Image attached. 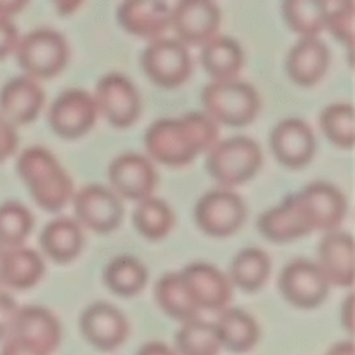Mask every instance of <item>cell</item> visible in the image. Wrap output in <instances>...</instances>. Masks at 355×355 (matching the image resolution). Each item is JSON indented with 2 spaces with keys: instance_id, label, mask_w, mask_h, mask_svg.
Listing matches in <instances>:
<instances>
[{
  "instance_id": "6da1fadb",
  "label": "cell",
  "mask_w": 355,
  "mask_h": 355,
  "mask_svg": "<svg viewBox=\"0 0 355 355\" xmlns=\"http://www.w3.org/2000/svg\"><path fill=\"white\" fill-rule=\"evenodd\" d=\"M218 141V123L207 113L162 118L149 125L144 135L148 156L170 168L191 165Z\"/></svg>"
},
{
  "instance_id": "7a4b0ae2",
  "label": "cell",
  "mask_w": 355,
  "mask_h": 355,
  "mask_svg": "<svg viewBox=\"0 0 355 355\" xmlns=\"http://www.w3.org/2000/svg\"><path fill=\"white\" fill-rule=\"evenodd\" d=\"M19 179L42 210L58 214L71 201L75 184L49 149L31 146L19 155L16 162Z\"/></svg>"
},
{
  "instance_id": "3957f363",
  "label": "cell",
  "mask_w": 355,
  "mask_h": 355,
  "mask_svg": "<svg viewBox=\"0 0 355 355\" xmlns=\"http://www.w3.org/2000/svg\"><path fill=\"white\" fill-rule=\"evenodd\" d=\"M58 318L40 305L19 307L9 335L2 340V352L9 355H49L61 343Z\"/></svg>"
},
{
  "instance_id": "277c9868",
  "label": "cell",
  "mask_w": 355,
  "mask_h": 355,
  "mask_svg": "<svg viewBox=\"0 0 355 355\" xmlns=\"http://www.w3.org/2000/svg\"><path fill=\"white\" fill-rule=\"evenodd\" d=\"M207 153L208 173L215 182L229 189L252 180L263 165L259 142L246 135L217 141Z\"/></svg>"
},
{
  "instance_id": "5b68a950",
  "label": "cell",
  "mask_w": 355,
  "mask_h": 355,
  "mask_svg": "<svg viewBox=\"0 0 355 355\" xmlns=\"http://www.w3.org/2000/svg\"><path fill=\"white\" fill-rule=\"evenodd\" d=\"M205 113L220 125L246 127L259 116L262 101L255 87L241 80H214L201 94Z\"/></svg>"
},
{
  "instance_id": "8992f818",
  "label": "cell",
  "mask_w": 355,
  "mask_h": 355,
  "mask_svg": "<svg viewBox=\"0 0 355 355\" xmlns=\"http://www.w3.org/2000/svg\"><path fill=\"white\" fill-rule=\"evenodd\" d=\"M24 75L35 80H51L64 71L69 62L68 40L52 28H38L19 38L14 51Z\"/></svg>"
},
{
  "instance_id": "52a82bcc",
  "label": "cell",
  "mask_w": 355,
  "mask_h": 355,
  "mask_svg": "<svg viewBox=\"0 0 355 355\" xmlns=\"http://www.w3.org/2000/svg\"><path fill=\"white\" fill-rule=\"evenodd\" d=\"M142 71L155 85L172 90L182 87L193 75V58L179 38H156L144 49Z\"/></svg>"
},
{
  "instance_id": "ba28073f",
  "label": "cell",
  "mask_w": 355,
  "mask_h": 355,
  "mask_svg": "<svg viewBox=\"0 0 355 355\" xmlns=\"http://www.w3.org/2000/svg\"><path fill=\"white\" fill-rule=\"evenodd\" d=\"M248 208L245 201L229 187L208 191L198 200L194 220L211 238H229L245 225Z\"/></svg>"
},
{
  "instance_id": "9c48e42d",
  "label": "cell",
  "mask_w": 355,
  "mask_h": 355,
  "mask_svg": "<svg viewBox=\"0 0 355 355\" xmlns=\"http://www.w3.org/2000/svg\"><path fill=\"white\" fill-rule=\"evenodd\" d=\"M73 211L82 227L96 234H111L120 227L125 208L121 198L103 184H87L71 198Z\"/></svg>"
},
{
  "instance_id": "30bf717a",
  "label": "cell",
  "mask_w": 355,
  "mask_h": 355,
  "mask_svg": "<svg viewBox=\"0 0 355 355\" xmlns=\"http://www.w3.org/2000/svg\"><path fill=\"white\" fill-rule=\"evenodd\" d=\"M97 116L99 110L92 94L83 89H68L51 104L47 121L58 137L75 141L96 127Z\"/></svg>"
},
{
  "instance_id": "8fae6325",
  "label": "cell",
  "mask_w": 355,
  "mask_h": 355,
  "mask_svg": "<svg viewBox=\"0 0 355 355\" xmlns=\"http://www.w3.org/2000/svg\"><path fill=\"white\" fill-rule=\"evenodd\" d=\"M99 114L114 128H128L141 118L142 101L137 87L121 73H107L96 85Z\"/></svg>"
},
{
  "instance_id": "7c38bea8",
  "label": "cell",
  "mask_w": 355,
  "mask_h": 355,
  "mask_svg": "<svg viewBox=\"0 0 355 355\" xmlns=\"http://www.w3.org/2000/svg\"><path fill=\"white\" fill-rule=\"evenodd\" d=\"M279 291L284 300L297 309H318L329 295V283L315 262L291 260L279 274Z\"/></svg>"
},
{
  "instance_id": "4fadbf2b",
  "label": "cell",
  "mask_w": 355,
  "mask_h": 355,
  "mask_svg": "<svg viewBox=\"0 0 355 355\" xmlns=\"http://www.w3.org/2000/svg\"><path fill=\"white\" fill-rule=\"evenodd\" d=\"M222 12L214 0H179L170 14V28L189 47H201L220 30Z\"/></svg>"
},
{
  "instance_id": "5bb4252c",
  "label": "cell",
  "mask_w": 355,
  "mask_h": 355,
  "mask_svg": "<svg viewBox=\"0 0 355 355\" xmlns=\"http://www.w3.org/2000/svg\"><path fill=\"white\" fill-rule=\"evenodd\" d=\"M111 189L118 196L130 201H141L153 196L158 186V172L151 158L139 153L116 156L107 168Z\"/></svg>"
},
{
  "instance_id": "9a60e30c",
  "label": "cell",
  "mask_w": 355,
  "mask_h": 355,
  "mask_svg": "<svg viewBox=\"0 0 355 355\" xmlns=\"http://www.w3.org/2000/svg\"><path fill=\"white\" fill-rule=\"evenodd\" d=\"M80 329L90 345L104 352L120 349L130 335L127 315L106 302H96L83 311Z\"/></svg>"
},
{
  "instance_id": "2e32d148",
  "label": "cell",
  "mask_w": 355,
  "mask_h": 355,
  "mask_svg": "<svg viewBox=\"0 0 355 355\" xmlns=\"http://www.w3.org/2000/svg\"><path fill=\"white\" fill-rule=\"evenodd\" d=\"M179 274L200 311L220 312L231 302L234 288L231 279L211 263L193 262Z\"/></svg>"
},
{
  "instance_id": "e0dca14e",
  "label": "cell",
  "mask_w": 355,
  "mask_h": 355,
  "mask_svg": "<svg viewBox=\"0 0 355 355\" xmlns=\"http://www.w3.org/2000/svg\"><path fill=\"white\" fill-rule=\"evenodd\" d=\"M277 162L290 170H302L314 159L315 135L311 125L300 118L281 120L269 137Z\"/></svg>"
},
{
  "instance_id": "ac0fdd59",
  "label": "cell",
  "mask_w": 355,
  "mask_h": 355,
  "mask_svg": "<svg viewBox=\"0 0 355 355\" xmlns=\"http://www.w3.org/2000/svg\"><path fill=\"white\" fill-rule=\"evenodd\" d=\"M257 227L267 241L277 245L305 238L314 232L311 217L297 193L290 194L277 207L263 211L257 222Z\"/></svg>"
},
{
  "instance_id": "d6986e66",
  "label": "cell",
  "mask_w": 355,
  "mask_h": 355,
  "mask_svg": "<svg viewBox=\"0 0 355 355\" xmlns=\"http://www.w3.org/2000/svg\"><path fill=\"white\" fill-rule=\"evenodd\" d=\"M170 14L172 9L165 0H123L116 19L128 35L153 42L168 31Z\"/></svg>"
},
{
  "instance_id": "ffe728a7",
  "label": "cell",
  "mask_w": 355,
  "mask_h": 355,
  "mask_svg": "<svg viewBox=\"0 0 355 355\" xmlns=\"http://www.w3.org/2000/svg\"><path fill=\"white\" fill-rule=\"evenodd\" d=\"M297 194L311 217L314 231H335L345 220L349 203L345 194L333 184L319 180L305 186Z\"/></svg>"
},
{
  "instance_id": "44dd1931",
  "label": "cell",
  "mask_w": 355,
  "mask_h": 355,
  "mask_svg": "<svg viewBox=\"0 0 355 355\" xmlns=\"http://www.w3.org/2000/svg\"><path fill=\"white\" fill-rule=\"evenodd\" d=\"M45 104V92L38 80L14 76L0 90V114L17 125L33 123Z\"/></svg>"
},
{
  "instance_id": "7402d4cb",
  "label": "cell",
  "mask_w": 355,
  "mask_h": 355,
  "mask_svg": "<svg viewBox=\"0 0 355 355\" xmlns=\"http://www.w3.org/2000/svg\"><path fill=\"white\" fill-rule=\"evenodd\" d=\"M354 238L345 231H329L319 243L318 266L329 286L350 288L354 284Z\"/></svg>"
},
{
  "instance_id": "603a6c76",
  "label": "cell",
  "mask_w": 355,
  "mask_h": 355,
  "mask_svg": "<svg viewBox=\"0 0 355 355\" xmlns=\"http://www.w3.org/2000/svg\"><path fill=\"white\" fill-rule=\"evenodd\" d=\"M331 62L328 45L318 37H300L286 58V73L300 87H314L324 78Z\"/></svg>"
},
{
  "instance_id": "cb8c5ba5",
  "label": "cell",
  "mask_w": 355,
  "mask_h": 355,
  "mask_svg": "<svg viewBox=\"0 0 355 355\" xmlns=\"http://www.w3.org/2000/svg\"><path fill=\"white\" fill-rule=\"evenodd\" d=\"M40 246L45 257L54 263L64 266L80 257L85 246V234L78 220L58 217L49 222L40 234Z\"/></svg>"
},
{
  "instance_id": "d4e9b609",
  "label": "cell",
  "mask_w": 355,
  "mask_h": 355,
  "mask_svg": "<svg viewBox=\"0 0 355 355\" xmlns=\"http://www.w3.org/2000/svg\"><path fill=\"white\" fill-rule=\"evenodd\" d=\"M45 274V262L35 250L24 245L3 248L2 284L16 291L37 286Z\"/></svg>"
},
{
  "instance_id": "484cf974",
  "label": "cell",
  "mask_w": 355,
  "mask_h": 355,
  "mask_svg": "<svg viewBox=\"0 0 355 355\" xmlns=\"http://www.w3.org/2000/svg\"><path fill=\"white\" fill-rule=\"evenodd\" d=\"M201 64L214 80H232L245 66V52L241 45L231 37L215 35L201 45Z\"/></svg>"
},
{
  "instance_id": "4316f807",
  "label": "cell",
  "mask_w": 355,
  "mask_h": 355,
  "mask_svg": "<svg viewBox=\"0 0 355 355\" xmlns=\"http://www.w3.org/2000/svg\"><path fill=\"white\" fill-rule=\"evenodd\" d=\"M215 328L222 347L236 354L250 352L260 340L259 322L241 309H222Z\"/></svg>"
},
{
  "instance_id": "83f0119b",
  "label": "cell",
  "mask_w": 355,
  "mask_h": 355,
  "mask_svg": "<svg viewBox=\"0 0 355 355\" xmlns=\"http://www.w3.org/2000/svg\"><path fill=\"white\" fill-rule=\"evenodd\" d=\"M270 270H272V262L269 255L263 250L250 246L241 250L232 259L227 276L232 286H238L246 293H255L266 286L270 277Z\"/></svg>"
},
{
  "instance_id": "f1b7e54d",
  "label": "cell",
  "mask_w": 355,
  "mask_h": 355,
  "mask_svg": "<svg viewBox=\"0 0 355 355\" xmlns=\"http://www.w3.org/2000/svg\"><path fill=\"white\" fill-rule=\"evenodd\" d=\"M104 284L116 297L132 298L142 293L148 286V267L132 255L114 257L106 266L103 274Z\"/></svg>"
},
{
  "instance_id": "f546056e",
  "label": "cell",
  "mask_w": 355,
  "mask_h": 355,
  "mask_svg": "<svg viewBox=\"0 0 355 355\" xmlns=\"http://www.w3.org/2000/svg\"><path fill=\"white\" fill-rule=\"evenodd\" d=\"M155 300L170 319L179 322L198 318L201 312L191 298L179 272H166L156 281Z\"/></svg>"
},
{
  "instance_id": "4dcf8cb0",
  "label": "cell",
  "mask_w": 355,
  "mask_h": 355,
  "mask_svg": "<svg viewBox=\"0 0 355 355\" xmlns=\"http://www.w3.org/2000/svg\"><path fill=\"white\" fill-rule=\"evenodd\" d=\"M284 23L298 37H319L328 17V0H283Z\"/></svg>"
},
{
  "instance_id": "1f68e13d",
  "label": "cell",
  "mask_w": 355,
  "mask_h": 355,
  "mask_svg": "<svg viewBox=\"0 0 355 355\" xmlns=\"http://www.w3.org/2000/svg\"><path fill=\"white\" fill-rule=\"evenodd\" d=\"M134 227L142 238L149 241H162L170 234L175 224V215L166 201L159 198L148 196L137 201L134 215H132Z\"/></svg>"
},
{
  "instance_id": "d6a6232c",
  "label": "cell",
  "mask_w": 355,
  "mask_h": 355,
  "mask_svg": "<svg viewBox=\"0 0 355 355\" xmlns=\"http://www.w3.org/2000/svg\"><path fill=\"white\" fill-rule=\"evenodd\" d=\"M175 345L177 352L184 355H215L222 349L215 324L200 318L182 322L175 335Z\"/></svg>"
},
{
  "instance_id": "836d02e7",
  "label": "cell",
  "mask_w": 355,
  "mask_h": 355,
  "mask_svg": "<svg viewBox=\"0 0 355 355\" xmlns=\"http://www.w3.org/2000/svg\"><path fill=\"white\" fill-rule=\"evenodd\" d=\"M35 218L19 201H6L0 205V246L14 248L26 243L33 231Z\"/></svg>"
},
{
  "instance_id": "e575fe53",
  "label": "cell",
  "mask_w": 355,
  "mask_h": 355,
  "mask_svg": "<svg viewBox=\"0 0 355 355\" xmlns=\"http://www.w3.org/2000/svg\"><path fill=\"white\" fill-rule=\"evenodd\" d=\"M326 139L336 148L352 149L355 142L354 107L349 103L329 104L322 110L319 118Z\"/></svg>"
},
{
  "instance_id": "d590c367",
  "label": "cell",
  "mask_w": 355,
  "mask_h": 355,
  "mask_svg": "<svg viewBox=\"0 0 355 355\" xmlns=\"http://www.w3.org/2000/svg\"><path fill=\"white\" fill-rule=\"evenodd\" d=\"M354 21H355V3L343 2L336 3L335 9L328 10L324 30H328L338 42L347 45L349 54H352L354 47Z\"/></svg>"
},
{
  "instance_id": "8d00e7d4",
  "label": "cell",
  "mask_w": 355,
  "mask_h": 355,
  "mask_svg": "<svg viewBox=\"0 0 355 355\" xmlns=\"http://www.w3.org/2000/svg\"><path fill=\"white\" fill-rule=\"evenodd\" d=\"M17 146H19V135L16 125L0 114V165L17 151Z\"/></svg>"
},
{
  "instance_id": "74e56055",
  "label": "cell",
  "mask_w": 355,
  "mask_h": 355,
  "mask_svg": "<svg viewBox=\"0 0 355 355\" xmlns=\"http://www.w3.org/2000/svg\"><path fill=\"white\" fill-rule=\"evenodd\" d=\"M17 42H19V31L16 24L10 21V17L0 14V61L14 54Z\"/></svg>"
},
{
  "instance_id": "f35d334b",
  "label": "cell",
  "mask_w": 355,
  "mask_h": 355,
  "mask_svg": "<svg viewBox=\"0 0 355 355\" xmlns=\"http://www.w3.org/2000/svg\"><path fill=\"white\" fill-rule=\"evenodd\" d=\"M17 311H19V305L16 304V300L10 295L0 291V342L9 335Z\"/></svg>"
},
{
  "instance_id": "ab89813d",
  "label": "cell",
  "mask_w": 355,
  "mask_h": 355,
  "mask_svg": "<svg viewBox=\"0 0 355 355\" xmlns=\"http://www.w3.org/2000/svg\"><path fill=\"white\" fill-rule=\"evenodd\" d=\"M51 2L59 16H71L83 6L85 0H51Z\"/></svg>"
},
{
  "instance_id": "60d3db41",
  "label": "cell",
  "mask_w": 355,
  "mask_h": 355,
  "mask_svg": "<svg viewBox=\"0 0 355 355\" xmlns=\"http://www.w3.org/2000/svg\"><path fill=\"white\" fill-rule=\"evenodd\" d=\"M30 0H0V14L7 17H12L26 9Z\"/></svg>"
},
{
  "instance_id": "b9f144b4",
  "label": "cell",
  "mask_w": 355,
  "mask_h": 355,
  "mask_svg": "<svg viewBox=\"0 0 355 355\" xmlns=\"http://www.w3.org/2000/svg\"><path fill=\"white\" fill-rule=\"evenodd\" d=\"M352 312H354V295H349V297L345 298V304L342 305V324L343 328L349 331V335H352L354 333Z\"/></svg>"
},
{
  "instance_id": "7bdbcfd3",
  "label": "cell",
  "mask_w": 355,
  "mask_h": 355,
  "mask_svg": "<svg viewBox=\"0 0 355 355\" xmlns=\"http://www.w3.org/2000/svg\"><path fill=\"white\" fill-rule=\"evenodd\" d=\"M162 352L170 354L172 350L165 345H159L158 342H153V343H149V345H146L144 349H141V354H162Z\"/></svg>"
},
{
  "instance_id": "ee69618b",
  "label": "cell",
  "mask_w": 355,
  "mask_h": 355,
  "mask_svg": "<svg viewBox=\"0 0 355 355\" xmlns=\"http://www.w3.org/2000/svg\"><path fill=\"white\" fill-rule=\"evenodd\" d=\"M2 259H3V248L0 246V284H2Z\"/></svg>"
},
{
  "instance_id": "f6af8a7d",
  "label": "cell",
  "mask_w": 355,
  "mask_h": 355,
  "mask_svg": "<svg viewBox=\"0 0 355 355\" xmlns=\"http://www.w3.org/2000/svg\"><path fill=\"white\" fill-rule=\"evenodd\" d=\"M331 2H335V3H343V2H352V0H331Z\"/></svg>"
}]
</instances>
